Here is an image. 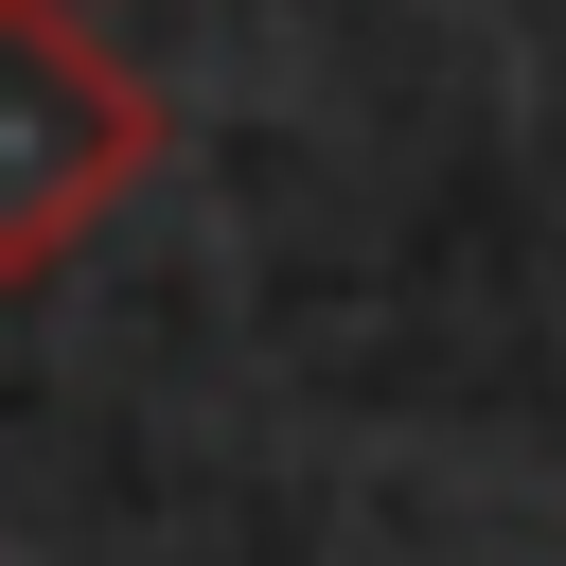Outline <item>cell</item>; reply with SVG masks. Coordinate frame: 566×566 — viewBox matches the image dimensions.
Wrapping results in <instances>:
<instances>
[{
    "mask_svg": "<svg viewBox=\"0 0 566 566\" xmlns=\"http://www.w3.org/2000/svg\"><path fill=\"white\" fill-rule=\"evenodd\" d=\"M159 159V88L88 35V0H0V301H35Z\"/></svg>",
    "mask_w": 566,
    "mask_h": 566,
    "instance_id": "obj_1",
    "label": "cell"
}]
</instances>
